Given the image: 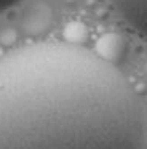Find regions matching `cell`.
<instances>
[{
  "mask_svg": "<svg viewBox=\"0 0 147 149\" xmlns=\"http://www.w3.org/2000/svg\"><path fill=\"white\" fill-rule=\"evenodd\" d=\"M144 109L117 66L70 43L0 58V149H142Z\"/></svg>",
  "mask_w": 147,
  "mask_h": 149,
  "instance_id": "1",
  "label": "cell"
},
{
  "mask_svg": "<svg viewBox=\"0 0 147 149\" xmlns=\"http://www.w3.org/2000/svg\"><path fill=\"white\" fill-rule=\"evenodd\" d=\"M120 16L147 37V0H110Z\"/></svg>",
  "mask_w": 147,
  "mask_h": 149,
  "instance_id": "2",
  "label": "cell"
},
{
  "mask_svg": "<svg viewBox=\"0 0 147 149\" xmlns=\"http://www.w3.org/2000/svg\"><path fill=\"white\" fill-rule=\"evenodd\" d=\"M94 53L102 58L104 61L110 63V64L117 66L121 59L125 58L126 53V42L125 39L117 32H107L101 36L96 42Z\"/></svg>",
  "mask_w": 147,
  "mask_h": 149,
  "instance_id": "3",
  "label": "cell"
},
{
  "mask_svg": "<svg viewBox=\"0 0 147 149\" xmlns=\"http://www.w3.org/2000/svg\"><path fill=\"white\" fill-rule=\"evenodd\" d=\"M64 39L70 45H78L82 47L88 39V31L82 23H70L64 29Z\"/></svg>",
  "mask_w": 147,
  "mask_h": 149,
  "instance_id": "4",
  "label": "cell"
},
{
  "mask_svg": "<svg viewBox=\"0 0 147 149\" xmlns=\"http://www.w3.org/2000/svg\"><path fill=\"white\" fill-rule=\"evenodd\" d=\"M19 2H22V0H0V11L6 10V8H10V7H15Z\"/></svg>",
  "mask_w": 147,
  "mask_h": 149,
  "instance_id": "5",
  "label": "cell"
},
{
  "mask_svg": "<svg viewBox=\"0 0 147 149\" xmlns=\"http://www.w3.org/2000/svg\"><path fill=\"white\" fill-rule=\"evenodd\" d=\"M146 79H147V61H146Z\"/></svg>",
  "mask_w": 147,
  "mask_h": 149,
  "instance_id": "6",
  "label": "cell"
}]
</instances>
